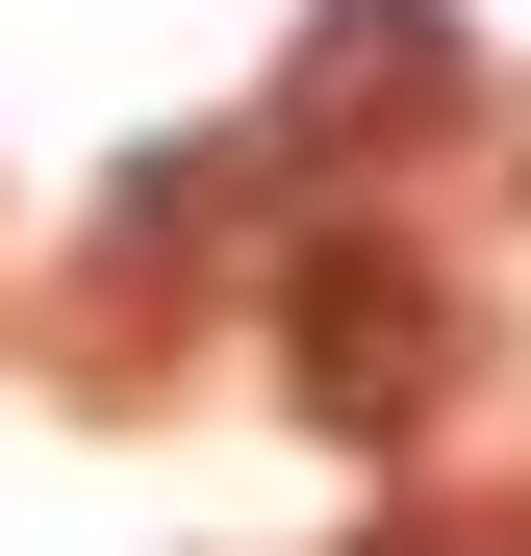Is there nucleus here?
Returning a JSON list of instances; mask_svg holds the SVG:
<instances>
[{
    "label": "nucleus",
    "instance_id": "1",
    "mask_svg": "<svg viewBox=\"0 0 531 556\" xmlns=\"http://www.w3.org/2000/svg\"><path fill=\"white\" fill-rule=\"evenodd\" d=\"M430 354H456V304H430L405 253H304V405H329V430H405Z\"/></svg>",
    "mask_w": 531,
    "mask_h": 556
},
{
    "label": "nucleus",
    "instance_id": "2",
    "mask_svg": "<svg viewBox=\"0 0 531 556\" xmlns=\"http://www.w3.org/2000/svg\"><path fill=\"white\" fill-rule=\"evenodd\" d=\"M329 102H456V26H430V0H329Z\"/></svg>",
    "mask_w": 531,
    "mask_h": 556
},
{
    "label": "nucleus",
    "instance_id": "3",
    "mask_svg": "<svg viewBox=\"0 0 531 556\" xmlns=\"http://www.w3.org/2000/svg\"><path fill=\"white\" fill-rule=\"evenodd\" d=\"M405 556H531V531H405Z\"/></svg>",
    "mask_w": 531,
    "mask_h": 556
}]
</instances>
